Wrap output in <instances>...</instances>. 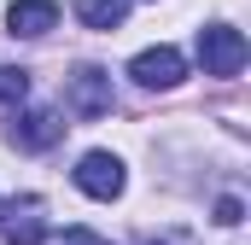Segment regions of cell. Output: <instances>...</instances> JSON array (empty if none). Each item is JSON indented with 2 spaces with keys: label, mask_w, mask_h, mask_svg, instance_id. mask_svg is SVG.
Returning a JSON list of instances; mask_svg holds the SVG:
<instances>
[{
  "label": "cell",
  "mask_w": 251,
  "mask_h": 245,
  "mask_svg": "<svg viewBox=\"0 0 251 245\" xmlns=\"http://www.w3.org/2000/svg\"><path fill=\"white\" fill-rule=\"evenodd\" d=\"M146 245H152V240H146Z\"/></svg>",
  "instance_id": "12"
},
{
  "label": "cell",
  "mask_w": 251,
  "mask_h": 245,
  "mask_svg": "<svg viewBox=\"0 0 251 245\" xmlns=\"http://www.w3.org/2000/svg\"><path fill=\"white\" fill-rule=\"evenodd\" d=\"M53 24H59V6L53 0H12V12H6V29L18 41H41Z\"/></svg>",
  "instance_id": "7"
},
{
  "label": "cell",
  "mask_w": 251,
  "mask_h": 245,
  "mask_svg": "<svg viewBox=\"0 0 251 245\" xmlns=\"http://www.w3.org/2000/svg\"><path fill=\"white\" fill-rule=\"evenodd\" d=\"M123 158H111V152H82V164H76V187L88 193V198H100V204H111V198H123Z\"/></svg>",
  "instance_id": "3"
},
{
  "label": "cell",
  "mask_w": 251,
  "mask_h": 245,
  "mask_svg": "<svg viewBox=\"0 0 251 245\" xmlns=\"http://www.w3.org/2000/svg\"><path fill=\"white\" fill-rule=\"evenodd\" d=\"M29 99V70H12V64H0V105H24Z\"/></svg>",
  "instance_id": "9"
},
{
  "label": "cell",
  "mask_w": 251,
  "mask_h": 245,
  "mask_svg": "<svg viewBox=\"0 0 251 245\" xmlns=\"http://www.w3.org/2000/svg\"><path fill=\"white\" fill-rule=\"evenodd\" d=\"M12 146L18 152H47V146H59L64 140V117L59 111H12Z\"/></svg>",
  "instance_id": "6"
},
{
  "label": "cell",
  "mask_w": 251,
  "mask_h": 245,
  "mask_svg": "<svg viewBox=\"0 0 251 245\" xmlns=\"http://www.w3.org/2000/svg\"><path fill=\"white\" fill-rule=\"evenodd\" d=\"M246 35H240V29H234V24H204V29H199V64H204V76H222V82H228V76H240V70H246Z\"/></svg>",
  "instance_id": "1"
},
{
  "label": "cell",
  "mask_w": 251,
  "mask_h": 245,
  "mask_svg": "<svg viewBox=\"0 0 251 245\" xmlns=\"http://www.w3.org/2000/svg\"><path fill=\"white\" fill-rule=\"evenodd\" d=\"M64 245H105V240H100V234H88V228H70V234H64Z\"/></svg>",
  "instance_id": "11"
},
{
  "label": "cell",
  "mask_w": 251,
  "mask_h": 245,
  "mask_svg": "<svg viewBox=\"0 0 251 245\" xmlns=\"http://www.w3.org/2000/svg\"><path fill=\"white\" fill-rule=\"evenodd\" d=\"M47 204L41 198H12L6 216H0V240L6 245H47Z\"/></svg>",
  "instance_id": "4"
},
{
  "label": "cell",
  "mask_w": 251,
  "mask_h": 245,
  "mask_svg": "<svg viewBox=\"0 0 251 245\" xmlns=\"http://www.w3.org/2000/svg\"><path fill=\"white\" fill-rule=\"evenodd\" d=\"M64 105L82 122L105 117V111H111V76H105L100 64H76V70L64 76Z\"/></svg>",
  "instance_id": "2"
},
{
  "label": "cell",
  "mask_w": 251,
  "mask_h": 245,
  "mask_svg": "<svg viewBox=\"0 0 251 245\" xmlns=\"http://www.w3.org/2000/svg\"><path fill=\"white\" fill-rule=\"evenodd\" d=\"M128 18V0H76V24L82 29H117Z\"/></svg>",
  "instance_id": "8"
},
{
  "label": "cell",
  "mask_w": 251,
  "mask_h": 245,
  "mask_svg": "<svg viewBox=\"0 0 251 245\" xmlns=\"http://www.w3.org/2000/svg\"><path fill=\"white\" fill-rule=\"evenodd\" d=\"M128 76H134L140 88H181V82H187V59H181L176 47H146V53L128 59Z\"/></svg>",
  "instance_id": "5"
},
{
  "label": "cell",
  "mask_w": 251,
  "mask_h": 245,
  "mask_svg": "<svg viewBox=\"0 0 251 245\" xmlns=\"http://www.w3.org/2000/svg\"><path fill=\"white\" fill-rule=\"evenodd\" d=\"M240 216H246V204H240L234 193H228V198H216V222H222V228H240Z\"/></svg>",
  "instance_id": "10"
}]
</instances>
